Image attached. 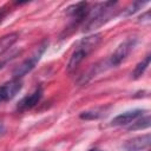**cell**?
Listing matches in <instances>:
<instances>
[{
    "instance_id": "1",
    "label": "cell",
    "mask_w": 151,
    "mask_h": 151,
    "mask_svg": "<svg viewBox=\"0 0 151 151\" xmlns=\"http://www.w3.org/2000/svg\"><path fill=\"white\" fill-rule=\"evenodd\" d=\"M100 40H101V34L100 33H94V34H91V35L85 37L81 40H79L74 51H73V53L70 57L68 63H67V66H66L67 72L71 73L72 71H74L80 65V63L92 51H94V48L99 45Z\"/></svg>"
},
{
    "instance_id": "2",
    "label": "cell",
    "mask_w": 151,
    "mask_h": 151,
    "mask_svg": "<svg viewBox=\"0 0 151 151\" xmlns=\"http://www.w3.org/2000/svg\"><path fill=\"white\" fill-rule=\"evenodd\" d=\"M117 5V2L107 1V2H100L96 4L92 8H90V12L84 21V31H91L99 26H101L104 22L109 20L111 17L113 7Z\"/></svg>"
},
{
    "instance_id": "3",
    "label": "cell",
    "mask_w": 151,
    "mask_h": 151,
    "mask_svg": "<svg viewBox=\"0 0 151 151\" xmlns=\"http://www.w3.org/2000/svg\"><path fill=\"white\" fill-rule=\"evenodd\" d=\"M136 45H137V38H127L123 42H120L118 47L114 50V52L110 55V58L101 63L104 70L117 67L118 65H120L127 58V55L132 52Z\"/></svg>"
},
{
    "instance_id": "4",
    "label": "cell",
    "mask_w": 151,
    "mask_h": 151,
    "mask_svg": "<svg viewBox=\"0 0 151 151\" xmlns=\"http://www.w3.org/2000/svg\"><path fill=\"white\" fill-rule=\"evenodd\" d=\"M47 46H48V40H44V41L34 50V52H33L27 59H25V60L13 71V78H14V79H20V78H22L24 76H26L27 73H29V72L35 67V65L38 64V61L40 60V58L42 57V54L45 53Z\"/></svg>"
},
{
    "instance_id": "5",
    "label": "cell",
    "mask_w": 151,
    "mask_h": 151,
    "mask_svg": "<svg viewBox=\"0 0 151 151\" xmlns=\"http://www.w3.org/2000/svg\"><path fill=\"white\" fill-rule=\"evenodd\" d=\"M21 87H22V81L20 79H14V78L5 83L4 85H1L0 86V104L13 99L18 94V92L21 90Z\"/></svg>"
},
{
    "instance_id": "6",
    "label": "cell",
    "mask_w": 151,
    "mask_h": 151,
    "mask_svg": "<svg viewBox=\"0 0 151 151\" xmlns=\"http://www.w3.org/2000/svg\"><path fill=\"white\" fill-rule=\"evenodd\" d=\"M150 142H151L150 134L145 133V134L127 139L123 144V149L125 151H142V150H145L150 146Z\"/></svg>"
},
{
    "instance_id": "7",
    "label": "cell",
    "mask_w": 151,
    "mask_h": 151,
    "mask_svg": "<svg viewBox=\"0 0 151 151\" xmlns=\"http://www.w3.org/2000/svg\"><path fill=\"white\" fill-rule=\"evenodd\" d=\"M143 113H144V110H140V109L125 111V112L118 114L117 117H114L112 119V122H111V125L112 126H124V125L131 124L136 119H138L139 117H142Z\"/></svg>"
},
{
    "instance_id": "8",
    "label": "cell",
    "mask_w": 151,
    "mask_h": 151,
    "mask_svg": "<svg viewBox=\"0 0 151 151\" xmlns=\"http://www.w3.org/2000/svg\"><path fill=\"white\" fill-rule=\"evenodd\" d=\"M90 12V5L87 2H78L67 8V13L76 24L84 22Z\"/></svg>"
},
{
    "instance_id": "9",
    "label": "cell",
    "mask_w": 151,
    "mask_h": 151,
    "mask_svg": "<svg viewBox=\"0 0 151 151\" xmlns=\"http://www.w3.org/2000/svg\"><path fill=\"white\" fill-rule=\"evenodd\" d=\"M42 97V88L41 87H38L35 88L31 94L24 97L19 103H18V110L19 111H26V110H29L32 109L33 106H35L40 99Z\"/></svg>"
},
{
    "instance_id": "10",
    "label": "cell",
    "mask_w": 151,
    "mask_h": 151,
    "mask_svg": "<svg viewBox=\"0 0 151 151\" xmlns=\"http://www.w3.org/2000/svg\"><path fill=\"white\" fill-rule=\"evenodd\" d=\"M19 38V34L17 32L14 33H9V34H6L4 37L0 38V55L4 54Z\"/></svg>"
},
{
    "instance_id": "11",
    "label": "cell",
    "mask_w": 151,
    "mask_h": 151,
    "mask_svg": "<svg viewBox=\"0 0 151 151\" xmlns=\"http://www.w3.org/2000/svg\"><path fill=\"white\" fill-rule=\"evenodd\" d=\"M105 111H106V107L100 106V107H97V109L84 111L79 114V117H80V119H85V120H94V119H98V118L103 117L105 114Z\"/></svg>"
},
{
    "instance_id": "12",
    "label": "cell",
    "mask_w": 151,
    "mask_h": 151,
    "mask_svg": "<svg viewBox=\"0 0 151 151\" xmlns=\"http://www.w3.org/2000/svg\"><path fill=\"white\" fill-rule=\"evenodd\" d=\"M150 59H151V55H150V54H146L145 58H144L140 63L137 64V66L134 67L133 72L131 73V76H132L133 79H138V78H140V77L144 74V72L146 71V68H147L149 65H150Z\"/></svg>"
},
{
    "instance_id": "13",
    "label": "cell",
    "mask_w": 151,
    "mask_h": 151,
    "mask_svg": "<svg viewBox=\"0 0 151 151\" xmlns=\"http://www.w3.org/2000/svg\"><path fill=\"white\" fill-rule=\"evenodd\" d=\"M150 126V116H142L138 119H136L133 123H131V125L129 126L130 131H136V130H142V129H146Z\"/></svg>"
},
{
    "instance_id": "14",
    "label": "cell",
    "mask_w": 151,
    "mask_h": 151,
    "mask_svg": "<svg viewBox=\"0 0 151 151\" xmlns=\"http://www.w3.org/2000/svg\"><path fill=\"white\" fill-rule=\"evenodd\" d=\"M145 4H146V2H139V1L132 2L129 7H126V8L124 9V12H122V14H124V15H131V14L136 13L138 9H140Z\"/></svg>"
},
{
    "instance_id": "15",
    "label": "cell",
    "mask_w": 151,
    "mask_h": 151,
    "mask_svg": "<svg viewBox=\"0 0 151 151\" xmlns=\"http://www.w3.org/2000/svg\"><path fill=\"white\" fill-rule=\"evenodd\" d=\"M5 8H0V22H1V20L6 17V14H7V11H4Z\"/></svg>"
},
{
    "instance_id": "16",
    "label": "cell",
    "mask_w": 151,
    "mask_h": 151,
    "mask_svg": "<svg viewBox=\"0 0 151 151\" xmlns=\"http://www.w3.org/2000/svg\"><path fill=\"white\" fill-rule=\"evenodd\" d=\"M5 132H6V127H5V125H4L2 123H0V137L4 136Z\"/></svg>"
},
{
    "instance_id": "17",
    "label": "cell",
    "mask_w": 151,
    "mask_h": 151,
    "mask_svg": "<svg viewBox=\"0 0 151 151\" xmlns=\"http://www.w3.org/2000/svg\"><path fill=\"white\" fill-rule=\"evenodd\" d=\"M88 151H103V150H99V149H96V147H94V149H90Z\"/></svg>"
},
{
    "instance_id": "18",
    "label": "cell",
    "mask_w": 151,
    "mask_h": 151,
    "mask_svg": "<svg viewBox=\"0 0 151 151\" xmlns=\"http://www.w3.org/2000/svg\"><path fill=\"white\" fill-rule=\"evenodd\" d=\"M5 64H6V60H5V61H1V63H0V68H1V67H2Z\"/></svg>"
}]
</instances>
